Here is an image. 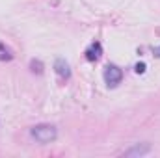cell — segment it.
Instances as JSON below:
<instances>
[{
    "mask_svg": "<svg viewBox=\"0 0 160 158\" xmlns=\"http://www.w3.org/2000/svg\"><path fill=\"white\" fill-rule=\"evenodd\" d=\"M30 134H32V138H34L36 141H39V143H50V141H54V140L58 138L56 126H54V125H47V123L32 126Z\"/></svg>",
    "mask_w": 160,
    "mask_h": 158,
    "instance_id": "cell-1",
    "label": "cell"
},
{
    "mask_svg": "<svg viewBox=\"0 0 160 158\" xmlns=\"http://www.w3.org/2000/svg\"><path fill=\"white\" fill-rule=\"evenodd\" d=\"M121 80H123V71L118 65L108 63L104 67V82L108 84V87H116L118 84H121Z\"/></svg>",
    "mask_w": 160,
    "mask_h": 158,
    "instance_id": "cell-2",
    "label": "cell"
},
{
    "mask_svg": "<svg viewBox=\"0 0 160 158\" xmlns=\"http://www.w3.org/2000/svg\"><path fill=\"white\" fill-rule=\"evenodd\" d=\"M151 153V145L149 143H134L130 149L125 151V156L128 158H140V156H145Z\"/></svg>",
    "mask_w": 160,
    "mask_h": 158,
    "instance_id": "cell-3",
    "label": "cell"
},
{
    "mask_svg": "<svg viewBox=\"0 0 160 158\" xmlns=\"http://www.w3.org/2000/svg\"><path fill=\"white\" fill-rule=\"evenodd\" d=\"M54 71H56V75H58V77H62V78H69V77H71L69 63H67L63 58H58V60L54 62Z\"/></svg>",
    "mask_w": 160,
    "mask_h": 158,
    "instance_id": "cell-4",
    "label": "cell"
},
{
    "mask_svg": "<svg viewBox=\"0 0 160 158\" xmlns=\"http://www.w3.org/2000/svg\"><path fill=\"white\" fill-rule=\"evenodd\" d=\"M101 54H102V47H101V43H99V41L91 43V45L88 47V50H86V58H88L89 62L99 60V58H101Z\"/></svg>",
    "mask_w": 160,
    "mask_h": 158,
    "instance_id": "cell-5",
    "label": "cell"
},
{
    "mask_svg": "<svg viewBox=\"0 0 160 158\" xmlns=\"http://www.w3.org/2000/svg\"><path fill=\"white\" fill-rule=\"evenodd\" d=\"M11 58H13L11 50H9L8 47H4V43H0V60H2V62H9Z\"/></svg>",
    "mask_w": 160,
    "mask_h": 158,
    "instance_id": "cell-6",
    "label": "cell"
},
{
    "mask_svg": "<svg viewBox=\"0 0 160 158\" xmlns=\"http://www.w3.org/2000/svg\"><path fill=\"white\" fill-rule=\"evenodd\" d=\"M30 67H32V71L38 73V75L43 73V63H41L39 60H32V62H30Z\"/></svg>",
    "mask_w": 160,
    "mask_h": 158,
    "instance_id": "cell-7",
    "label": "cell"
},
{
    "mask_svg": "<svg viewBox=\"0 0 160 158\" xmlns=\"http://www.w3.org/2000/svg\"><path fill=\"white\" fill-rule=\"evenodd\" d=\"M145 67H147V65H145L143 62H140V63H136V65H134V71H136L138 75H143V73H145Z\"/></svg>",
    "mask_w": 160,
    "mask_h": 158,
    "instance_id": "cell-8",
    "label": "cell"
},
{
    "mask_svg": "<svg viewBox=\"0 0 160 158\" xmlns=\"http://www.w3.org/2000/svg\"><path fill=\"white\" fill-rule=\"evenodd\" d=\"M155 56H157V58H160V47H157V48H155Z\"/></svg>",
    "mask_w": 160,
    "mask_h": 158,
    "instance_id": "cell-9",
    "label": "cell"
}]
</instances>
